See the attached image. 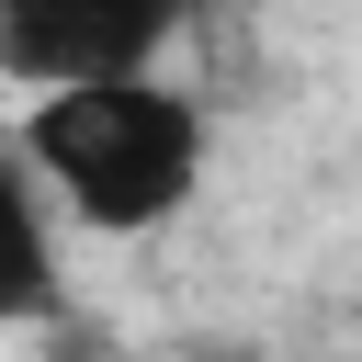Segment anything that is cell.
Returning a JSON list of instances; mask_svg holds the SVG:
<instances>
[{"label":"cell","instance_id":"obj_1","mask_svg":"<svg viewBox=\"0 0 362 362\" xmlns=\"http://www.w3.org/2000/svg\"><path fill=\"white\" fill-rule=\"evenodd\" d=\"M11 147L45 181V204H68L90 238H147L204 181V102L181 79H102V90L23 102Z\"/></svg>","mask_w":362,"mask_h":362},{"label":"cell","instance_id":"obj_2","mask_svg":"<svg viewBox=\"0 0 362 362\" xmlns=\"http://www.w3.org/2000/svg\"><path fill=\"white\" fill-rule=\"evenodd\" d=\"M170 45H181L170 0H0V79H23L34 102L102 90V79H158Z\"/></svg>","mask_w":362,"mask_h":362},{"label":"cell","instance_id":"obj_3","mask_svg":"<svg viewBox=\"0 0 362 362\" xmlns=\"http://www.w3.org/2000/svg\"><path fill=\"white\" fill-rule=\"evenodd\" d=\"M34 317H57V215L23 147H0V328H34Z\"/></svg>","mask_w":362,"mask_h":362}]
</instances>
